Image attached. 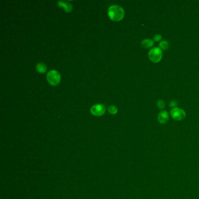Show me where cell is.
<instances>
[{
	"label": "cell",
	"instance_id": "obj_2",
	"mask_svg": "<svg viewBox=\"0 0 199 199\" xmlns=\"http://www.w3.org/2000/svg\"><path fill=\"white\" fill-rule=\"evenodd\" d=\"M149 60L155 63H159L162 58V51L159 48H153L148 54Z\"/></svg>",
	"mask_w": 199,
	"mask_h": 199
},
{
	"label": "cell",
	"instance_id": "obj_9",
	"mask_svg": "<svg viewBox=\"0 0 199 199\" xmlns=\"http://www.w3.org/2000/svg\"><path fill=\"white\" fill-rule=\"evenodd\" d=\"M36 70L40 73H45L47 70V67L43 63H39L36 65Z\"/></svg>",
	"mask_w": 199,
	"mask_h": 199
},
{
	"label": "cell",
	"instance_id": "obj_10",
	"mask_svg": "<svg viewBox=\"0 0 199 199\" xmlns=\"http://www.w3.org/2000/svg\"><path fill=\"white\" fill-rule=\"evenodd\" d=\"M159 46V48L161 50H168L169 48V43L167 40H162L160 42Z\"/></svg>",
	"mask_w": 199,
	"mask_h": 199
},
{
	"label": "cell",
	"instance_id": "obj_6",
	"mask_svg": "<svg viewBox=\"0 0 199 199\" xmlns=\"http://www.w3.org/2000/svg\"><path fill=\"white\" fill-rule=\"evenodd\" d=\"M169 119V116L168 112L166 110L161 111L158 116V120L159 123L162 124L166 123L168 121Z\"/></svg>",
	"mask_w": 199,
	"mask_h": 199
},
{
	"label": "cell",
	"instance_id": "obj_3",
	"mask_svg": "<svg viewBox=\"0 0 199 199\" xmlns=\"http://www.w3.org/2000/svg\"><path fill=\"white\" fill-rule=\"evenodd\" d=\"M47 80L50 85L53 86L57 85L60 82L61 76L57 71L53 70L48 72L47 74Z\"/></svg>",
	"mask_w": 199,
	"mask_h": 199
},
{
	"label": "cell",
	"instance_id": "obj_4",
	"mask_svg": "<svg viewBox=\"0 0 199 199\" xmlns=\"http://www.w3.org/2000/svg\"><path fill=\"white\" fill-rule=\"evenodd\" d=\"M170 116L174 120L176 121H181L184 119L186 117L185 112L179 108H173L170 110Z\"/></svg>",
	"mask_w": 199,
	"mask_h": 199
},
{
	"label": "cell",
	"instance_id": "obj_13",
	"mask_svg": "<svg viewBox=\"0 0 199 199\" xmlns=\"http://www.w3.org/2000/svg\"><path fill=\"white\" fill-rule=\"evenodd\" d=\"M153 39H154L153 40L154 42H159L162 39V36L159 34H157L154 36Z\"/></svg>",
	"mask_w": 199,
	"mask_h": 199
},
{
	"label": "cell",
	"instance_id": "obj_14",
	"mask_svg": "<svg viewBox=\"0 0 199 199\" xmlns=\"http://www.w3.org/2000/svg\"><path fill=\"white\" fill-rule=\"evenodd\" d=\"M177 105H178L177 102H175V101H172V102H170V103H169V106H170V107H172L173 108H177Z\"/></svg>",
	"mask_w": 199,
	"mask_h": 199
},
{
	"label": "cell",
	"instance_id": "obj_5",
	"mask_svg": "<svg viewBox=\"0 0 199 199\" xmlns=\"http://www.w3.org/2000/svg\"><path fill=\"white\" fill-rule=\"evenodd\" d=\"M106 111L105 106L102 104H96L94 105L91 109V113L95 116L103 115Z\"/></svg>",
	"mask_w": 199,
	"mask_h": 199
},
{
	"label": "cell",
	"instance_id": "obj_11",
	"mask_svg": "<svg viewBox=\"0 0 199 199\" xmlns=\"http://www.w3.org/2000/svg\"><path fill=\"white\" fill-rule=\"evenodd\" d=\"M108 111L110 114L114 115L117 112V108L114 105H111L108 108Z\"/></svg>",
	"mask_w": 199,
	"mask_h": 199
},
{
	"label": "cell",
	"instance_id": "obj_12",
	"mask_svg": "<svg viewBox=\"0 0 199 199\" xmlns=\"http://www.w3.org/2000/svg\"><path fill=\"white\" fill-rule=\"evenodd\" d=\"M157 105L159 109H162L165 108V103L163 100H159L157 102Z\"/></svg>",
	"mask_w": 199,
	"mask_h": 199
},
{
	"label": "cell",
	"instance_id": "obj_1",
	"mask_svg": "<svg viewBox=\"0 0 199 199\" xmlns=\"http://www.w3.org/2000/svg\"><path fill=\"white\" fill-rule=\"evenodd\" d=\"M108 15L112 20L119 21L124 16V11L123 8L119 5H112L108 9Z\"/></svg>",
	"mask_w": 199,
	"mask_h": 199
},
{
	"label": "cell",
	"instance_id": "obj_8",
	"mask_svg": "<svg viewBox=\"0 0 199 199\" xmlns=\"http://www.w3.org/2000/svg\"><path fill=\"white\" fill-rule=\"evenodd\" d=\"M141 45L143 48L145 49H149L154 46V41L150 39H146L141 42Z\"/></svg>",
	"mask_w": 199,
	"mask_h": 199
},
{
	"label": "cell",
	"instance_id": "obj_7",
	"mask_svg": "<svg viewBox=\"0 0 199 199\" xmlns=\"http://www.w3.org/2000/svg\"><path fill=\"white\" fill-rule=\"evenodd\" d=\"M57 4L59 7L63 8L64 11H66V12H71L72 11V7L71 4H70L68 2H65V1H59L57 2Z\"/></svg>",
	"mask_w": 199,
	"mask_h": 199
}]
</instances>
